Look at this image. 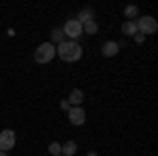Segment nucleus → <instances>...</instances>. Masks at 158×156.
<instances>
[{"instance_id": "1", "label": "nucleus", "mask_w": 158, "mask_h": 156, "mask_svg": "<svg viewBox=\"0 0 158 156\" xmlns=\"http://www.w3.org/2000/svg\"><path fill=\"white\" fill-rule=\"evenodd\" d=\"M55 51H57V55H59L63 61H78L80 57H82V47L78 44V42H74V40H63L61 44H57L55 47Z\"/></svg>"}, {"instance_id": "2", "label": "nucleus", "mask_w": 158, "mask_h": 156, "mask_svg": "<svg viewBox=\"0 0 158 156\" xmlns=\"http://www.w3.org/2000/svg\"><path fill=\"white\" fill-rule=\"evenodd\" d=\"M55 55H57V51H55V44H53V42H42V44H38V48L34 51V59H36L38 63H49Z\"/></svg>"}, {"instance_id": "3", "label": "nucleus", "mask_w": 158, "mask_h": 156, "mask_svg": "<svg viewBox=\"0 0 158 156\" xmlns=\"http://www.w3.org/2000/svg\"><path fill=\"white\" fill-rule=\"evenodd\" d=\"M135 23H137V32L143 34V36H148V34H156V30H158V21L154 19V17H150V15L139 17Z\"/></svg>"}, {"instance_id": "4", "label": "nucleus", "mask_w": 158, "mask_h": 156, "mask_svg": "<svg viewBox=\"0 0 158 156\" xmlns=\"http://www.w3.org/2000/svg\"><path fill=\"white\" fill-rule=\"evenodd\" d=\"M15 141H17L15 131L13 129H4V131L0 133V152H11L13 148H15Z\"/></svg>"}, {"instance_id": "5", "label": "nucleus", "mask_w": 158, "mask_h": 156, "mask_svg": "<svg viewBox=\"0 0 158 156\" xmlns=\"http://www.w3.org/2000/svg\"><path fill=\"white\" fill-rule=\"evenodd\" d=\"M63 36H68V38H72L74 42H76V38L82 34V23H78L76 19H68L65 21V25H63Z\"/></svg>"}, {"instance_id": "6", "label": "nucleus", "mask_w": 158, "mask_h": 156, "mask_svg": "<svg viewBox=\"0 0 158 156\" xmlns=\"http://www.w3.org/2000/svg\"><path fill=\"white\" fill-rule=\"evenodd\" d=\"M68 116H70V122H72L74 127L85 124V120H86V114H85V110L80 108V106H74V108H70V110H68Z\"/></svg>"}, {"instance_id": "7", "label": "nucleus", "mask_w": 158, "mask_h": 156, "mask_svg": "<svg viewBox=\"0 0 158 156\" xmlns=\"http://www.w3.org/2000/svg\"><path fill=\"white\" fill-rule=\"evenodd\" d=\"M118 51H120V44H118L116 40H108V42H103V47H101L103 57H116Z\"/></svg>"}, {"instance_id": "8", "label": "nucleus", "mask_w": 158, "mask_h": 156, "mask_svg": "<svg viewBox=\"0 0 158 156\" xmlns=\"http://www.w3.org/2000/svg\"><path fill=\"white\" fill-rule=\"evenodd\" d=\"M82 99H85V93L80 91V89H74L72 93H70V97H68V101H70V106H80L82 103Z\"/></svg>"}, {"instance_id": "9", "label": "nucleus", "mask_w": 158, "mask_h": 156, "mask_svg": "<svg viewBox=\"0 0 158 156\" xmlns=\"http://www.w3.org/2000/svg\"><path fill=\"white\" fill-rule=\"evenodd\" d=\"M93 17H95V11H93V9H85V11L78 13V19H76V21H78V23H86V21H91Z\"/></svg>"}, {"instance_id": "10", "label": "nucleus", "mask_w": 158, "mask_h": 156, "mask_svg": "<svg viewBox=\"0 0 158 156\" xmlns=\"http://www.w3.org/2000/svg\"><path fill=\"white\" fill-rule=\"evenodd\" d=\"M122 32H124L127 36H135V34H137V23H135V21H124V23H122Z\"/></svg>"}, {"instance_id": "11", "label": "nucleus", "mask_w": 158, "mask_h": 156, "mask_svg": "<svg viewBox=\"0 0 158 156\" xmlns=\"http://www.w3.org/2000/svg\"><path fill=\"white\" fill-rule=\"evenodd\" d=\"M61 152H63V156H74L76 154V141H65L61 145Z\"/></svg>"}, {"instance_id": "12", "label": "nucleus", "mask_w": 158, "mask_h": 156, "mask_svg": "<svg viewBox=\"0 0 158 156\" xmlns=\"http://www.w3.org/2000/svg\"><path fill=\"white\" fill-rule=\"evenodd\" d=\"M82 32H86V34H97V21L91 19V21L82 23Z\"/></svg>"}, {"instance_id": "13", "label": "nucleus", "mask_w": 158, "mask_h": 156, "mask_svg": "<svg viewBox=\"0 0 158 156\" xmlns=\"http://www.w3.org/2000/svg\"><path fill=\"white\" fill-rule=\"evenodd\" d=\"M124 15H127V17H129V19H127V21H133V17H137V15H139V9H137V6H135V4H129V6H127V9H124Z\"/></svg>"}, {"instance_id": "14", "label": "nucleus", "mask_w": 158, "mask_h": 156, "mask_svg": "<svg viewBox=\"0 0 158 156\" xmlns=\"http://www.w3.org/2000/svg\"><path fill=\"white\" fill-rule=\"evenodd\" d=\"M51 38H53V42H57V44H61V42H63V32H61V30H53V34H51Z\"/></svg>"}, {"instance_id": "15", "label": "nucleus", "mask_w": 158, "mask_h": 156, "mask_svg": "<svg viewBox=\"0 0 158 156\" xmlns=\"http://www.w3.org/2000/svg\"><path fill=\"white\" fill-rule=\"evenodd\" d=\"M49 152L53 156H59L61 154V144H57V141H53V144L49 145Z\"/></svg>"}, {"instance_id": "16", "label": "nucleus", "mask_w": 158, "mask_h": 156, "mask_svg": "<svg viewBox=\"0 0 158 156\" xmlns=\"http://www.w3.org/2000/svg\"><path fill=\"white\" fill-rule=\"evenodd\" d=\"M135 42H137V44H141V42H143V40H146V36H143V34H139V32H137V34H135Z\"/></svg>"}, {"instance_id": "17", "label": "nucleus", "mask_w": 158, "mask_h": 156, "mask_svg": "<svg viewBox=\"0 0 158 156\" xmlns=\"http://www.w3.org/2000/svg\"><path fill=\"white\" fill-rule=\"evenodd\" d=\"M72 108V106H70V101H68V99H63V101H61V110H70Z\"/></svg>"}, {"instance_id": "18", "label": "nucleus", "mask_w": 158, "mask_h": 156, "mask_svg": "<svg viewBox=\"0 0 158 156\" xmlns=\"http://www.w3.org/2000/svg\"><path fill=\"white\" fill-rule=\"evenodd\" d=\"M86 156H97V152H89V154H86Z\"/></svg>"}, {"instance_id": "19", "label": "nucleus", "mask_w": 158, "mask_h": 156, "mask_svg": "<svg viewBox=\"0 0 158 156\" xmlns=\"http://www.w3.org/2000/svg\"><path fill=\"white\" fill-rule=\"evenodd\" d=\"M0 156H9V152H0Z\"/></svg>"}, {"instance_id": "20", "label": "nucleus", "mask_w": 158, "mask_h": 156, "mask_svg": "<svg viewBox=\"0 0 158 156\" xmlns=\"http://www.w3.org/2000/svg\"><path fill=\"white\" fill-rule=\"evenodd\" d=\"M59 156H61V154H59Z\"/></svg>"}]
</instances>
